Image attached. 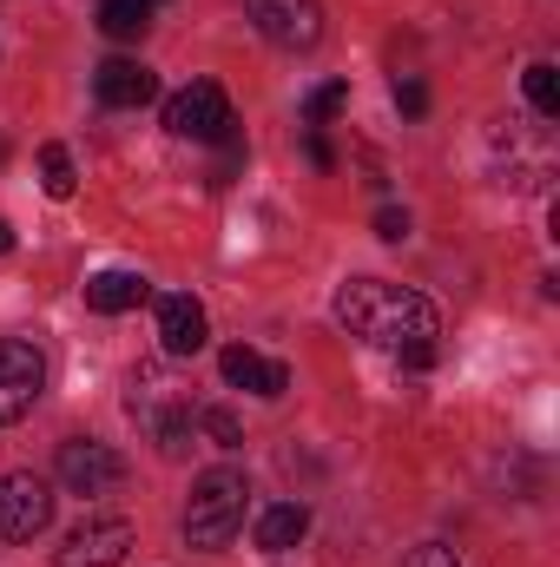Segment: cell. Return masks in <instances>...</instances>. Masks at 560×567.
Returning a JSON list of instances; mask_svg holds the SVG:
<instances>
[{
  "instance_id": "44dd1931",
  "label": "cell",
  "mask_w": 560,
  "mask_h": 567,
  "mask_svg": "<svg viewBox=\"0 0 560 567\" xmlns=\"http://www.w3.org/2000/svg\"><path fill=\"white\" fill-rule=\"evenodd\" d=\"M376 238H390V245H396V238H409V212L383 205V212H376Z\"/></svg>"
},
{
  "instance_id": "d6986e66",
  "label": "cell",
  "mask_w": 560,
  "mask_h": 567,
  "mask_svg": "<svg viewBox=\"0 0 560 567\" xmlns=\"http://www.w3.org/2000/svg\"><path fill=\"white\" fill-rule=\"evenodd\" d=\"M191 423L205 429V435H211V442H218V449H238V442H245V429H238V416H231V410H225V403H211V410H198V416H191Z\"/></svg>"
},
{
  "instance_id": "5bb4252c",
  "label": "cell",
  "mask_w": 560,
  "mask_h": 567,
  "mask_svg": "<svg viewBox=\"0 0 560 567\" xmlns=\"http://www.w3.org/2000/svg\"><path fill=\"white\" fill-rule=\"evenodd\" d=\"M152 27V0H100V33L106 40H139Z\"/></svg>"
},
{
  "instance_id": "8992f818",
  "label": "cell",
  "mask_w": 560,
  "mask_h": 567,
  "mask_svg": "<svg viewBox=\"0 0 560 567\" xmlns=\"http://www.w3.org/2000/svg\"><path fill=\"white\" fill-rule=\"evenodd\" d=\"M46 390V357L27 337H0V423H20Z\"/></svg>"
},
{
  "instance_id": "7c38bea8",
  "label": "cell",
  "mask_w": 560,
  "mask_h": 567,
  "mask_svg": "<svg viewBox=\"0 0 560 567\" xmlns=\"http://www.w3.org/2000/svg\"><path fill=\"white\" fill-rule=\"evenodd\" d=\"M145 290H152V284H145L139 271H100V278H86V303H93L100 317H120V310L145 303Z\"/></svg>"
},
{
  "instance_id": "603a6c76",
  "label": "cell",
  "mask_w": 560,
  "mask_h": 567,
  "mask_svg": "<svg viewBox=\"0 0 560 567\" xmlns=\"http://www.w3.org/2000/svg\"><path fill=\"white\" fill-rule=\"evenodd\" d=\"M303 152H310V165H317V172H330V165H336V152H330V140H323V126H310Z\"/></svg>"
},
{
  "instance_id": "9c48e42d",
  "label": "cell",
  "mask_w": 560,
  "mask_h": 567,
  "mask_svg": "<svg viewBox=\"0 0 560 567\" xmlns=\"http://www.w3.org/2000/svg\"><path fill=\"white\" fill-rule=\"evenodd\" d=\"M205 337H211V323H205L198 297H185V290L158 297V343H165V357H198Z\"/></svg>"
},
{
  "instance_id": "ffe728a7",
  "label": "cell",
  "mask_w": 560,
  "mask_h": 567,
  "mask_svg": "<svg viewBox=\"0 0 560 567\" xmlns=\"http://www.w3.org/2000/svg\"><path fill=\"white\" fill-rule=\"evenodd\" d=\"M396 106H403L409 120H422V113H428V86H422V80H396Z\"/></svg>"
},
{
  "instance_id": "52a82bcc",
  "label": "cell",
  "mask_w": 560,
  "mask_h": 567,
  "mask_svg": "<svg viewBox=\"0 0 560 567\" xmlns=\"http://www.w3.org/2000/svg\"><path fill=\"white\" fill-rule=\"evenodd\" d=\"M46 522H53V488L40 475H0V542L20 548L46 535Z\"/></svg>"
},
{
  "instance_id": "6da1fadb",
  "label": "cell",
  "mask_w": 560,
  "mask_h": 567,
  "mask_svg": "<svg viewBox=\"0 0 560 567\" xmlns=\"http://www.w3.org/2000/svg\"><path fill=\"white\" fill-rule=\"evenodd\" d=\"M336 323L370 343V350H409V343H435V303L422 290L383 278H350L336 290Z\"/></svg>"
},
{
  "instance_id": "ba28073f",
  "label": "cell",
  "mask_w": 560,
  "mask_h": 567,
  "mask_svg": "<svg viewBox=\"0 0 560 567\" xmlns=\"http://www.w3.org/2000/svg\"><path fill=\"white\" fill-rule=\"evenodd\" d=\"M251 20L271 47H290V53H310L323 40V7L317 0H251Z\"/></svg>"
},
{
  "instance_id": "9a60e30c",
  "label": "cell",
  "mask_w": 560,
  "mask_h": 567,
  "mask_svg": "<svg viewBox=\"0 0 560 567\" xmlns=\"http://www.w3.org/2000/svg\"><path fill=\"white\" fill-rule=\"evenodd\" d=\"M191 410H178V403H165V410H152V442H158V455H185V442H191Z\"/></svg>"
},
{
  "instance_id": "e0dca14e",
  "label": "cell",
  "mask_w": 560,
  "mask_h": 567,
  "mask_svg": "<svg viewBox=\"0 0 560 567\" xmlns=\"http://www.w3.org/2000/svg\"><path fill=\"white\" fill-rule=\"evenodd\" d=\"M521 86H528V106H535L541 120H560V73L548 66V60H535Z\"/></svg>"
},
{
  "instance_id": "2e32d148",
  "label": "cell",
  "mask_w": 560,
  "mask_h": 567,
  "mask_svg": "<svg viewBox=\"0 0 560 567\" xmlns=\"http://www.w3.org/2000/svg\"><path fill=\"white\" fill-rule=\"evenodd\" d=\"M40 185H46V198H73V152L66 145H40Z\"/></svg>"
},
{
  "instance_id": "30bf717a",
  "label": "cell",
  "mask_w": 560,
  "mask_h": 567,
  "mask_svg": "<svg viewBox=\"0 0 560 567\" xmlns=\"http://www.w3.org/2000/svg\"><path fill=\"white\" fill-rule=\"evenodd\" d=\"M93 93H100L106 106H145V100H158V73L139 66V60H106V66L93 73Z\"/></svg>"
},
{
  "instance_id": "ac0fdd59",
  "label": "cell",
  "mask_w": 560,
  "mask_h": 567,
  "mask_svg": "<svg viewBox=\"0 0 560 567\" xmlns=\"http://www.w3.org/2000/svg\"><path fill=\"white\" fill-rule=\"evenodd\" d=\"M343 106H350V86H343V80H323V86L303 100V120H310V126H330Z\"/></svg>"
},
{
  "instance_id": "8fae6325",
  "label": "cell",
  "mask_w": 560,
  "mask_h": 567,
  "mask_svg": "<svg viewBox=\"0 0 560 567\" xmlns=\"http://www.w3.org/2000/svg\"><path fill=\"white\" fill-rule=\"evenodd\" d=\"M218 370H225V383L258 390V396H271V403L290 390V370H283V363H265V357H258V350H245V343H231V350L218 357Z\"/></svg>"
},
{
  "instance_id": "277c9868",
  "label": "cell",
  "mask_w": 560,
  "mask_h": 567,
  "mask_svg": "<svg viewBox=\"0 0 560 567\" xmlns=\"http://www.w3.org/2000/svg\"><path fill=\"white\" fill-rule=\"evenodd\" d=\"M60 482H66V495L100 502V495H113L126 482V455L93 442V435H73V442H60Z\"/></svg>"
},
{
  "instance_id": "5b68a950",
  "label": "cell",
  "mask_w": 560,
  "mask_h": 567,
  "mask_svg": "<svg viewBox=\"0 0 560 567\" xmlns=\"http://www.w3.org/2000/svg\"><path fill=\"white\" fill-rule=\"evenodd\" d=\"M126 555H133V522L126 515H86L60 542L53 567H126Z\"/></svg>"
},
{
  "instance_id": "3957f363",
  "label": "cell",
  "mask_w": 560,
  "mask_h": 567,
  "mask_svg": "<svg viewBox=\"0 0 560 567\" xmlns=\"http://www.w3.org/2000/svg\"><path fill=\"white\" fill-rule=\"evenodd\" d=\"M165 133H172V140H198V145L231 140L238 120H231L225 86H218V80H191L185 93H172V100H165Z\"/></svg>"
},
{
  "instance_id": "7a4b0ae2",
  "label": "cell",
  "mask_w": 560,
  "mask_h": 567,
  "mask_svg": "<svg viewBox=\"0 0 560 567\" xmlns=\"http://www.w3.org/2000/svg\"><path fill=\"white\" fill-rule=\"evenodd\" d=\"M245 508H251L245 468H205L191 482V502H185V542L191 548H231L245 528Z\"/></svg>"
},
{
  "instance_id": "cb8c5ba5",
  "label": "cell",
  "mask_w": 560,
  "mask_h": 567,
  "mask_svg": "<svg viewBox=\"0 0 560 567\" xmlns=\"http://www.w3.org/2000/svg\"><path fill=\"white\" fill-rule=\"evenodd\" d=\"M0 251H13V225L7 218H0Z\"/></svg>"
},
{
  "instance_id": "7402d4cb",
  "label": "cell",
  "mask_w": 560,
  "mask_h": 567,
  "mask_svg": "<svg viewBox=\"0 0 560 567\" xmlns=\"http://www.w3.org/2000/svg\"><path fill=\"white\" fill-rule=\"evenodd\" d=\"M403 567H462V561H455V548H435V542H422V548H416Z\"/></svg>"
},
{
  "instance_id": "4fadbf2b",
  "label": "cell",
  "mask_w": 560,
  "mask_h": 567,
  "mask_svg": "<svg viewBox=\"0 0 560 567\" xmlns=\"http://www.w3.org/2000/svg\"><path fill=\"white\" fill-rule=\"evenodd\" d=\"M310 535V508L303 502H283V508H265V522H258V548H271V555H283V548H297Z\"/></svg>"
}]
</instances>
